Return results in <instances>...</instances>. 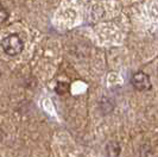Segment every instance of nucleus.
<instances>
[{"mask_svg":"<svg viewBox=\"0 0 158 157\" xmlns=\"http://www.w3.org/2000/svg\"><path fill=\"white\" fill-rule=\"evenodd\" d=\"M1 47L8 56H17L23 51L24 43L22 38L19 37V35L13 33V35H10L2 39Z\"/></svg>","mask_w":158,"mask_h":157,"instance_id":"1","label":"nucleus"},{"mask_svg":"<svg viewBox=\"0 0 158 157\" xmlns=\"http://www.w3.org/2000/svg\"><path fill=\"white\" fill-rule=\"evenodd\" d=\"M131 83L135 87L137 91L139 92H144V91H149L151 88V82L149 76L143 73V71H138L131 78Z\"/></svg>","mask_w":158,"mask_h":157,"instance_id":"2","label":"nucleus"},{"mask_svg":"<svg viewBox=\"0 0 158 157\" xmlns=\"http://www.w3.org/2000/svg\"><path fill=\"white\" fill-rule=\"evenodd\" d=\"M106 152L108 157H119L121 152V146L118 142H110L106 146Z\"/></svg>","mask_w":158,"mask_h":157,"instance_id":"3","label":"nucleus"},{"mask_svg":"<svg viewBox=\"0 0 158 157\" xmlns=\"http://www.w3.org/2000/svg\"><path fill=\"white\" fill-rule=\"evenodd\" d=\"M55 89H56V92H57V94L64 95V94H67V93H69L70 87H69V83H67V82H58Z\"/></svg>","mask_w":158,"mask_h":157,"instance_id":"4","label":"nucleus"},{"mask_svg":"<svg viewBox=\"0 0 158 157\" xmlns=\"http://www.w3.org/2000/svg\"><path fill=\"white\" fill-rule=\"evenodd\" d=\"M8 18V12L7 10L2 5H0V24L5 23Z\"/></svg>","mask_w":158,"mask_h":157,"instance_id":"5","label":"nucleus"}]
</instances>
